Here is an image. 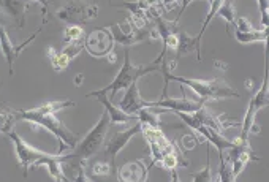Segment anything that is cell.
<instances>
[{
  "label": "cell",
  "mask_w": 269,
  "mask_h": 182,
  "mask_svg": "<svg viewBox=\"0 0 269 182\" xmlns=\"http://www.w3.org/2000/svg\"><path fill=\"white\" fill-rule=\"evenodd\" d=\"M160 72L165 78V84H163V89H162L160 100L166 98L168 86H170L171 81H176L179 84H184V86L190 87L192 90H195V92L203 100H217V98H230V97L239 98L241 97V94H238L234 89L227 86L222 79H190V78H184V76H174L166 59L162 60Z\"/></svg>",
  "instance_id": "obj_1"
},
{
  "label": "cell",
  "mask_w": 269,
  "mask_h": 182,
  "mask_svg": "<svg viewBox=\"0 0 269 182\" xmlns=\"http://www.w3.org/2000/svg\"><path fill=\"white\" fill-rule=\"evenodd\" d=\"M109 124H111L109 114H108V111H105L103 114L100 116L98 122L92 127V130L89 132L80 143H78L73 152L69 155H60V162L69 163L70 168L84 166V163L89 160V158L94 157L103 147V144L106 141L108 130H109Z\"/></svg>",
  "instance_id": "obj_2"
},
{
  "label": "cell",
  "mask_w": 269,
  "mask_h": 182,
  "mask_svg": "<svg viewBox=\"0 0 269 182\" xmlns=\"http://www.w3.org/2000/svg\"><path fill=\"white\" fill-rule=\"evenodd\" d=\"M18 120H27L30 124H35L38 127H43L46 129L48 132H51L55 138L59 140L60 146H59V155L66 149V147H75L78 146V136L69 130L63 125V122L55 117V114H38L33 109H22V111H18Z\"/></svg>",
  "instance_id": "obj_3"
},
{
  "label": "cell",
  "mask_w": 269,
  "mask_h": 182,
  "mask_svg": "<svg viewBox=\"0 0 269 182\" xmlns=\"http://www.w3.org/2000/svg\"><path fill=\"white\" fill-rule=\"evenodd\" d=\"M125 57H124V65H122L120 72L117 73V76L114 78V81L108 84L106 87L100 89V90H95L98 94H106V92H111V97L109 100L113 101L116 94L119 90H127L133 83H138V79L144 75L148 73H152V72H160V65L162 62L159 60H154L148 65H133L131 60H130V54H128V48H125Z\"/></svg>",
  "instance_id": "obj_4"
},
{
  "label": "cell",
  "mask_w": 269,
  "mask_h": 182,
  "mask_svg": "<svg viewBox=\"0 0 269 182\" xmlns=\"http://www.w3.org/2000/svg\"><path fill=\"white\" fill-rule=\"evenodd\" d=\"M269 68H264V76H263V83L260 86V89L256 90V94L250 98V103L247 108V112H245L244 120H242V135L239 136V140L242 143H249V133H250V127L255 122V116L260 109L269 106Z\"/></svg>",
  "instance_id": "obj_5"
},
{
  "label": "cell",
  "mask_w": 269,
  "mask_h": 182,
  "mask_svg": "<svg viewBox=\"0 0 269 182\" xmlns=\"http://www.w3.org/2000/svg\"><path fill=\"white\" fill-rule=\"evenodd\" d=\"M98 7L95 4H84V2H69L55 11L57 19L66 22L69 26H81L91 19L97 18Z\"/></svg>",
  "instance_id": "obj_6"
},
{
  "label": "cell",
  "mask_w": 269,
  "mask_h": 182,
  "mask_svg": "<svg viewBox=\"0 0 269 182\" xmlns=\"http://www.w3.org/2000/svg\"><path fill=\"white\" fill-rule=\"evenodd\" d=\"M141 130H143V122H137L131 129L114 132L106 138V141L103 144V158L111 163L114 171H116V155L124 149V147L128 144V141Z\"/></svg>",
  "instance_id": "obj_7"
},
{
  "label": "cell",
  "mask_w": 269,
  "mask_h": 182,
  "mask_svg": "<svg viewBox=\"0 0 269 182\" xmlns=\"http://www.w3.org/2000/svg\"><path fill=\"white\" fill-rule=\"evenodd\" d=\"M8 136H10V140L13 141V144H15L18 160H19L21 168H22V174H24V177H27L29 168L35 166L40 160H43V158H44V157H48L49 154L41 152V151L35 149V147L29 146V144H27L24 140H22L16 132H11Z\"/></svg>",
  "instance_id": "obj_8"
},
{
  "label": "cell",
  "mask_w": 269,
  "mask_h": 182,
  "mask_svg": "<svg viewBox=\"0 0 269 182\" xmlns=\"http://www.w3.org/2000/svg\"><path fill=\"white\" fill-rule=\"evenodd\" d=\"M113 44L114 37L109 29H97L87 35L84 48L95 57H102V55H108L113 51Z\"/></svg>",
  "instance_id": "obj_9"
},
{
  "label": "cell",
  "mask_w": 269,
  "mask_h": 182,
  "mask_svg": "<svg viewBox=\"0 0 269 182\" xmlns=\"http://www.w3.org/2000/svg\"><path fill=\"white\" fill-rule=\"evenodd\" d=\"M43 26H44V24H41V27H40L35 33H33V35H30L24 43L19 44V46H15V44L11 43V40H10V37H8V33H7L5 27L0 26V48H2V52L5 54V60H7V64H8V72H10V75H13V64H15V60L19 57V54L24 51V48L27 46V44L37 38V35L41 32Z\"/></svg>",
  "instance_id": "obj_10"
},
{
  "label": "cell",
  "mask_w": 269,
  "mask_h": 182,
  "mask_svg": "<svg viewBox=\"0 0 269 182\" xmlns=\"http://www.w3.org/2000/svg\"><path fill=\"white\" fill-rule=\"evenodd\" d=\"M205 101L201 98L199 101L195 100H188V98H163V100H157V101H148L149 108H166L171 109L174 112H188V114H193V112L199 111L201 108H205Z\"/></svg>",
  "instance_id": "obj_11"
},
{
  "label": "cell",
  "mask_w": 269,
  "mask_h": 182,
  "mask_svg": "<svg viewBox=\"0 0 269 182\" xmlns=\"http://www.w3.org/2000/svg\"><path fill=\"white\" fill-rule=\"evenodd\" d=\"M149 168L143 163V160L128 162L119 168L117 179L119 182H146Z\"/></svg>",
  "instance_id": "obj_12"
},
{
  "label": "cell",
  "mask_w": 269,
  "mask_h": 182,
  "mask_svg": "<svg viewBox=\"0 0 269 182\" xmlns=\"http://www.w3.org/2000/svg\"><path fill=\"white\" fill-rule=\"evenodd\" d=\"M119 108H120L122 111H125L127 114H131V116H137L141 109L149 108V106H148V101L143 100V98L140 97L138 83H133V84L125 90V95H124V98L120 100Z\"/></svg>",
  "instance_id": "obj_13"
},
{
  "label": "cell",
  "mask_w": 269,
  "mask_h": 182,
  "mask_svg": "<svg viewBox=\"0 0 269 182\" xmlns=\"http://www.w3.org/2000/svg\"><path fill=\"white\" fill-rule=\"evenodd\" d=\"M29 0H0V10L15 21L16 27H24L26 11L29 10Z\"/></svg>",
  "instance_id": "obj_14"
},
{
  "label": "cell",
  "mask_w": 269,
  "mask_h": 182,
  "mask_svg": "<svg viewBox=\"0 0 269 182\" xmlns=\"http://www.w3.org/2000/svg\"><path fill=\"white\" fill-rule=\"evenodd\" d=\"M87 97H97L98 101L105 106V109L108 111V114H109V119H111V124H127L130 120H133L134 117H138V116H131V114H127L125 111H122L119 106H114L113 105V101H111L106 94H98V92H91V94H87Z\"/></svg>",
  "instance_id": "obj_15"
},
{
  "label": "cell",
  "mask_w": 269,
  "mask_h": 182,
  "mask_svg": "<svg viewBox=\"0 0 269 182\" xmlns=\"http://www.w3.org/2000/svg\"><path fill=\"white\" fill-rule=\"evenodd\" d=\"M196 132L205 136V138H206V143H212V144H214V146L217 147L219 155H222L225 149H233V147L236 146V143H234V141L227 140L225 136H223L220 132H217V130H214V129L208 127V125H201V127H199Z\"/></svg>",
  "instance_id": "obj_16"
},
{
  "label": "cell",
  "mask_w": 269,
  "mask_h": 182,
  "mask_svg": "<svg viewBox=\"0 0 269 182\" xmlns=\"http://www.w3.org/2000/svg\"><path fill=\"white\" fill-rule=\"evenodd\" d=\"M192 51H195L198 54V60H201V43L196 37H190L185 30H179V46H177V57H182V55H187Z\"/></svg>",
  "instance_id": "obj_17"
},
{
  "label": "cell",
  "mask_w": 269,
  "mask_h": 182,
  "mask_svg": "<svg viewBox=\"0 0 269 182\" xmlns=\"http://www.w3.org/2000/svg\"><path fill=\"white\" fill-rule=\"evenodd\" d=\"M18 122V111L10 108L5 103H0V133L10 135L11 132H15L13 127Z\"/></svg>",
  "instance_id": "obj_18"
},
{
  "label": "cell",
  "mask_w": 269,
  "mask_h": 182,
  "mask_svg": "<svg viewBox=\"0 0 269 182\" xmlns=\"http://www.w3.org/2000/svg\"><path fill=\"white\" fill-rule=\"evenodd\" d=\"M234 37L239 43H255V41H266L267 38V30L263 29V30H250V32H241V30H236L234 32Z\"/></svg>",
  "instance_id": "obj_19"
},
{
  "label": "cell",
  "mask_w": 269,
  "mask_h": 182,
  "mask_svg": "<svg viewBox=\"0 0 269 182\" xmlns=\"http://www.w3.org/2000/svg\"><path fill=\"white\" fill-rule=\"evenodd\" d=\"M75 106V101H49V103H43L37 108H32L38 114H55L57 111L65 109V108H70Z\"/></svg>",
  "instance_id": "obj_20"
},
{
  "label": "cell",
  "mask_w": 269,
  "mask_h": 182,
  "mask_svg": "<svg viewBox=\"0 0 269 182\" xmlns=\"http://www.w3.org/2000/svg\"><path fill=\"white\" fill-rule=\"evenodd\" d=\"M206 152H208V158H206V166L199 171H190V176L193 177V182H214L212 179V171H211V158H209V143L206 146Z\"/></svg>",
  "instance_id": "obj_21"
},
{
  "label": "cell",
  "mask_w": 269,
  "mask_h": 182,
  "mask_svg": "<svg viewBox=\"0 0 269 182\" xmlns=\"http://www.w3.org/2000/svg\"><path fill=\"white\" fill-rule=\"evenodd\" d=\"M220 169H219V180L220 182H236V176L233 174L231 163L225 160V154L219 155Z\"/></svg>",
  "instance_id": "obj_22"
},
{
  "label": "cell",
  "mask_w": 269,
  "mask_h": 182,
  "mask_svg": "<svg viewBox=\"0 0 269 182\" xmlns=\"http://www.w3.org/2000/svg\"><path fill=\"white\" fill-rule=\"evenodd\" d=\"M217 16L225 19L228 27L236 22V18H234V16H236V10H234V5H233L231 0H225V2H223V5L220 7L219 13H217Z\"/></svg>",
  "instance_id": "obj_23"
},
{
  "label": "cell",
  "mask_w": 269,
  "mask_h": 182,
  "mask_svg": "<svg viewBox=\"0 0 269 182\" xmlns=\"http://www.w3.org/2000/svg\"><path fill=\"white\" fill-rule=\"evenodd\" d=\"M83 37H84V30L81 26H69L65 29L63 32V40L65 43L69 44V43H75V41H83Z\"/></svg>",
  "instance_id": "obj_24"
},
{
  "label": "cell",
  "mask_w": 269,
  "mask_h": 182,
  "mask_svg": "<svg viewBox=\"0 0 269 182\" xmlns=\"http://www.w3.org/2000/svg\"><path fill=\"white\" fill-rule=\"evenodd\" d=\"M91 173L94 176H109V174H114L116 171L111 166V163L108 160H100V162H95L91 168Z\"/></svg>",
  "instance_id": "obj_25"
},
{
  "label": "cell",
  "mask_w": 269,
  "mask_h": 182,
  "mask_svg": "<svg viewBox=\"0 0 269 182\" xmlns=\"http://www.w3.org/2000/svg\"><path fill=\"white\" fill-rule=\"evenodd\" d=\"M149 109H151V108L141 109L137 116L140 117V120H141L143 124L149 125V127H154V129H159L160 119H159V116H157V114H152V112H149Z\"/></svg>",
  "instance_id": "obj_26"
},
{
  "label": "cell",
  "mask_w": 269,
  "mask_h": 182,
  "mask_svg": "<svg viewBox=\"0 0 269 182\" xmlns=\"http://www.w3.org/2000/svg\"><path fill=\"white\" fill-rule=\"evenodd\" d=\"M51 62H52L54 72H62V70H65L66 67H69L70 57H69V55H65L63 52H59L54 59H51Z\"/></svg>",
  "instance_id": "obj_27"
},
{
  "label": "cell",
  "mask_w": 269,
  "mask_h": 182,
  "mask_svg": "<svg viewBox=\"0 0 269 182\" xmlns=\"http://www.w3.org/2000/svg\"><path fill=\"white\" fill-rule=\"evenodd\" d=\"M83 48H84V41H75V43H69V44H66L62 52H63L65 55H69L70 60H72V59H75L76 55L83 51Z\"/></svg>",
  "instance_id": "obj_28"
},
{
  "label": "cell",
  "mask_w": 269,
  "mask_h": 182,
  "mask_svg": "<svg viewBox=\"0 0 269 182\" xmlns=\"http://www.w3.org/2000/svg\"><path fill=\"white\" fill-rule=\"evenodd\" d=\"M160 165L163 166V168H166V169H176L177 168V165H179V158H177V155L176 154H165V157L160 160Z\"/></svg>",
  "instance_id": "obj_29"
},
{
  "label": "cell",
  "mask_w": 269,
  "mask_h": 182,
  "mask_svg": "<svg viewBox=\"0 0 269 182\" xmlns=\"http://www.w3.org/2000/svg\"><path fill=\"white\" fill-rule=\"evenodd\" d=\"M236 30H241V32H250V30H255L252 22L245 18V16H241L236 19Z\"/></svg>",
  "instance_id": "obj_30"
},
{
  "label": "cell",
  "mask_w": 269,
  "mask_h": 182,
  "mask_svg": "<svg viewBox=\"0 0 269 182\" xmlns=\"http://www.w3.org/2000/svg\"><path fill=\"white\" fill-rule=\"evenodd\" d=\"M35 2H38L41 5V15H43L41 24H44V22H46V13H48V0H35Z\"/></svg>",
  "instance_id": "obj_31"
},
{
  "label": "cell",
  "mask_w": 269,
  "mask_h": 182,
  "mask_svg": "<svg viewBox=\"0 0 269 182\" xmlns=\"http://www.w3.org/2000/svg\"><path fill=\"white\" fill-rule=\"evenodd\" d=\"M250 133H255V135H258V133H260V125L256 124V122H253V124H252V127H250Z\"/></svg>",
  "instance_id": "obj_32"
},
{
  "label": "cell",
  "mask_w": 269,
  "mask_h": 182,
  "mask_svg": "<svg viewBox=\"0 0 269 182\" xmlns=\"http://www.w3.org/2000/svg\"><path fill=\"white\" fill-rule=\"evenodd\" d=\"M108 60H109V64H114V62L117 60V55H116L114 51H111V52L108 54Z\"/></svg>",
  "instance_id": "obj_33"
},
{
  "label": "cell",
  "mask_w": 269,
  "mask_h": 182,
  "mask_svg": "<svg viewBox=\"0 0 269 182\" xmlns=\"http://www.w3.org/2000/svg\"><path fill=\"white\" fill-rule=\"evenodd\" d=\"M57 54H59V52L55 51L54 48H48V57H49V59H54V57H55V55H57Z\"/></svg>",
  "instance_id": "obj_34"
},
{
  "label": "cell",
  "mask_w": 269,
  "mask_h": 182,
  "mask_svg": "<svg viewBox=\"0 0 269 182\" xmlns=\"http://www.w3.org/2000/svg\"><path fill=\"white\" fill-rule=\"evenodd\" d=\"M171 182H179V176L176 169H171Z\"/></svg>",
  "instance_id": "obj_35"
},
{
  "label": "cell",
  "mask_w": 269,
  "mask_h": 182,
  "mask_svg": "<svg viewBox=\"0 0 269 182\" xmlns=\"http://www.w3.org/2000/svg\"><path fill=\"white\" fill-rule=\"evenodd\" d=\"M216 68H220V70L225 72V70H227V64H223V62H216Z\"/></svg>",
  "instance_id": "obj_36"
},
{
  "label": "cell",
  "mask_w": 269,
  "mask_h": 182,
  "mask_svg": "<svg viewBox=\"0 0 269 182\" xmlns=\"http://www.w3.org/2000/svg\"><path fill=\"white\" fill-rule=\"evenodd\" d=\"M81 83H83V75H78V76L75 78V84H76V86H80Z\"/></svg>",
  "instance_id": "obj_37"
},
{
  "label": "cell",
  "mask_w": 269,
  "mask_h": 182,
  "mask_svg": "<svg viewBox=\"0 0 269 182\" xmlns=\"http://www.w3.org/2000/svg\"><path fill=\"white\" fill-rule=\"evenodd\" d=\"M245 89L253 90V86H252V79H247V81H245Z\"/></svg>",
  "instance_id": "obj_38"
},
{
  "label": "cell",
  "mask_w": 269,
  "mask_h": 182,
  "mask_svg": "<svg viewBox=\"0 0 269 182\" xmlns=\"http://www.w3.org/2000/svg\"><path fill=\"white\" fill-rule=\"evenodd\" d=\"M0 22H2V10H0Z\"/></svg>",
  "instance_id": "obj_39"
},
{
  "label": "cell",
  "mask_w": 269,
  "mask_h": 182,
  "mask_svg": "<svg viewBox=\"0 0 269 182\" xmlns=\"http://www.w3.org/2000/svg\"><path fill=\"white\" fill-rule=\"evenodd\" d=\"M208 2H209V5H211L212 2H214V0H208Z\"/></svg>",
  "instance_id": "obj_40"
},
{
  "label": "cell",
  "mask_w": 269,
  "mask_h": 182,
  "mask_svg": "<svg viewBox=\"0 0 269 182\" xmlns=\"http://www.w3.org/2000/svg\"><path fill=\"white\" fill-rule=\"evenodd\" d=\"M267 11H269V8H267Z\"/></svg>",
  "instance_id": "obj_41"
}]
</instances>
